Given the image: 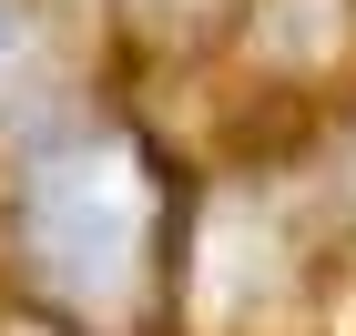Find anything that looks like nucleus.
Here are the masks:
<instances>
[{
    "label": "nucleus",
    "instance_id": "f03ea898",
    "mask_svg": "<svg viewBox=\"0 0 356 336\" xmlns=\"http://www.w3.org/2000/svg\"><path fill=\"white\" fill-rule=\"evenodd\" d=\"M21 72H31V10H21V0H0V92L21 82Z\"/></svg>",
    "mask_w": 356,
    "mask_h": 336
},
{
    "label": "nucleus",
    "instance_id": "f257e3e1",
    "mask_svg": "<svg viewBox=\"0 0 356 336\" xmlns=\"http://www.w3.org/2000/svg\"><path fill=\"white\" fill-rule=\"evenodd\" d=\"M21 255L61 306L112 316L133 306L153 255V173L133 143H61L21 184Z\"/></svg>",
    "mask_w": 356,
    "mask_h": 336
}]
</instances>
